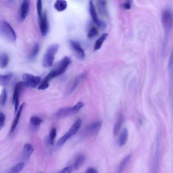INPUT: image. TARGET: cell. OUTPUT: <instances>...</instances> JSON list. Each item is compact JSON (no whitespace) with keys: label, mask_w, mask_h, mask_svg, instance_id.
Segmentation results:
<instances>
[{"label":"cell","mask_w":173,"mask_h":173,"mask_svg":"<svg viewBox=\"0 0 173 173\" xmlns=\"http://www.w3.org/2000/svg\"><path fill=\"white\" fill-rule=\"evenodd\" d=\"M74 168V165H72L64 168L60 173H72Z\"/></svg>","instance_id":"8d00e7d4"},{"label":"cell","mask_w":173,"mask_h":173,"mask_svg":"<svg viewBox=\"0 0 173 173\" xmlns=\"http://www.w3.org/2000/svg\"><path fill=\"white\" fill-rule=\"evenodd\" d=\"M40 50V46L38 43H36L28 56V58L30 60L34 59L37 56Z\"/></svg>","instance_id":"603a6c76"},{"label":"cell","mask_w":173,"mask_h":173,"mask_svg":"<svg viewBox=\"0 0 173 173\" xmlns=\"http://www.w3.org/2000/svg\"><path fill=\"white\" fill-rule=\"evenodd\" d=\"M49 82H47L43 80L41 82V83L39 86L38 89L39 90H45L47 89L49 86Z\"/></svg>","instance_id":"d590c367"},{"label":"cell","mask_w":173,"mask_h":173,"mask_svg":"<svg viewBox=\"0 0 173 173\" xmlns=\"http://www.w3.org/2000/svg\"><path fill=\"white\" fill-rule=\"evenodd\" d=\"M54 6L57 11L62 12L66 9L67 3L64 0H57Z\"/></svg>","instance_id":"e0dca14e"},{"label":"cell","mask_w":173,"mask_h":173,"mask_svg":"<svg viewBox=\"0 0 173 173\" xmlns=\"http://www.w3.org/2000/svg\"><path fill=\"white\" fill-rule=\"evenodd\" d=\"M86 173H97V172L95 168L90 167L86 171Z\"/></svg>","instance_id":"ab89813d"},{"label":"cell","mask_w":173,"mask_h":173,"mask_svg":"<svg viewBox=\"0 0 173 173\" xmlns=\"http://www.w3.org/2000/svg\"><path fill=\"white\" fill-rule=\"evenodd\" d=\"M70 44L72 49L79 59H83L85 57L84 50L78 41L74 40L70 41Z\"/></svg>","instance_id":"52a82bcc"},{"label":"cell","mask_w":173,"mask_h":173,"mask_svg":"<svg viewBox=\"0 0 173 173\" xmlns=\"http://www.w3.org/2000/svg\"><path fill=\"white\" fill-rule=\"evenodd\" d=\"M59 46L54 44L50 45L47 50L43 60V65L45 67L52 66L55 60V56L58 51Z\"/></svg>","instance_id":"7a4b0ae2"},{"label":"cell","mask_w":173,"mask_h":173,"mask_svg":"<svg viewBox=\"0 0 173 173\" xmlns=\"http://www.w3.org/2000/svg\"><path fill=\"white\" fill-rule=\"evenodd\" d=\"M28 87L27 84L24 82H20L17 83L14 92L12 99V103L16 98H19L20 93L24 88Z\"/></svg>","instance_id":"ba28073f"},{"label":"cell","mask_w":173,"mask_h":173,"mask_svg":"<svg viewBox=\"0 0 173 173\" xmlns=\"http://www.w3.org/2000/svg\"><path fill=\"white\" fill-rule=\"evenodd\" d=\"M131 1H127L124 3L123 8L126 10H129L131 8Z\"/></svg>","instance_id":"f35d334b"},{"label":"cell","mask_w":173,"mask_h":173,"mask_svg":"<svg viewBox=\"0 0 173 173\" xmlns=\"http://www.w3.org/2000/svg\"><path fill=\"white\" fill-rule=\"evenodd\" d=\"M56 136V129L55 128H53L50 132L49 138V142L51 145H53L55 143Z\"/></svg>","instance_id":"83f0119b"},{"label":"cell","mask_w":173,"mask_h":173,"mask_svg":"<svg viewBox=\"0 0 173 173\" xmlns=\"http://www.w3.org/2000/svg\"><path fill=\"white\" fill-rule=\"evenodd\" d=\"M72 108H63L60 109L56 114V116L57 117H63L75 113Z\"/></svg>","instance_id":"5bb4252c"},{"label":"cell","mask_w":173,"mask_h":173,"mask_svg":"<svg viewBox=\"0 0 173 173\" xmlns=\"http://www.w3.org/2000/svg\"><path fill=\"white\" fill-rule=\"evenodd\" d=\"M6 116L2 112H0V131L3 129L5 124Z\"/></svg>","instance_id":"836d02e7"},{"label":"cell","mask_w":173,"mask_h":173,"mask_svg":"<svg viewBox=\"0 0 173 173\" xmlns=\"http://www.w3.org/2000/svg\"><path fill=\"white\" fill-rule=\"evenodd\" d=\"M37 9L39 19H40L42 15V3L41 0H39L37 2Z\"/></svg>","instance_id":"1f68e13d"},{"label":"cell","mask_w":173,"mask_h":173,"mask_svg":"<svg viewBox=\"0 0 173 173\" xmlns=\"http://www.w3.org/2000/svg\"><path fill=\"white\" fill-rule=\"evenodd\" d=\"M0 35L11 42L15 41L17 38L13 29L4 20H0Z\"/></svg>","instance_id":"6da1fadb"},{"label":"cell","mask_w":173,"mask_h":173,"mask_svg":"<svg viewBox=\"0 0 173 173\" xmlns=\"http://www.w3.org/2000/svg\"><path fill=\"white\" fill-rule=\"evenodd\" d=\"M9 57L7 54L4 52H0V68H6L9 63Z\"/></svg>","instance_id":"44dd1931"},{"label":"cell","mask_w":173,"mask_h":173,"mask_svg":"<svg viewBox=\"0 0 173 173\" xmlns=\"http://www.w3.org/2000/svg\"><path fill=\"white\" fill-rule=\"evenodd\" d=\"M101 121H97L90 124L87 128L88 132L90 133H95L99 131L102 127Z\"/></svg>","instance_id":"7c38bea8"},{"label":"cell","mask_w":173,"mask_h":173,"mask_svg":"<svg viewBox=\"0 0 173 173\" xmlns=\"http://www.w3.org/2000/svg\"><path fill=\"white\" fill-rule=\"evenodd\" d=\"M89 12L94 22L97 25L100 19L97 17L95 7L92 1H89Z\"/></svg>","instance_id":"2e32d148"},{"label":"cell","mask_w":173,"mask_h":173,"mask_svg":"<svg viewBox=\"0 0 173 173\" xmlns=\"http://www.w3.org/2000/svg\"><path fill=\"white\" fill-rule=\"evenodd\" d=\"M131 157V155L129 154L126 156L121 162L120 165V168L119 169V173H122L123 171L125 166L129 160L130 159Z\"/></svg>","instance_id":"f1b7e54d"},{"label":"cell","mask_w":173,"mask_h":173,"mask_svg":"<svg viewBox=\"0 0 173 173\" xmlns=\"http://www.w3.org/2000/svg\"><path fill=\"white\" fill-rule=\"evenodd\" d=\"M97 9L101 15L104 17L109 16L107 6V3L105 1H99L97 2Z\"/></svg>","instance_id":"30bf717a"},{"label":"cell","mask_w":173,"mask_h":173,"mask_svg":"<svg viewBox=\"0 0 173 173\" xmlns=\"http://www.w3.org/2000/svg\"><path fill=\"white\" fill-rule=\"evenodd\" d=\"M30 1H24L22 3L20 7V18L22 20H24L28 15L30 9Z\"/></svg>","instance_id":"9c48e42d"},{"label":"cell","mask_w":173,"mask_h":173,"mask_svg":"<svg viewBox=\"0 0 173 173\" xmlns=\"http://www.w3.org/2000/svg\"><path fill=\"white\" fill-rule=\"evenodd\" d=\"M107 23L105 21L99 20V23L97 24V26L102 29L104 30L107 27Z\"/></svg>","instance_id":"74e56055"},{"label":"cell","mask_w":173,"mask_h":173,"mask_svg":"<svg viewBox=\"0 0 173 173\" xmlns=\"http://www.w3.org/2000/svg\"><path fill=\"white\" fill-rule=\"evenodd\" d=\"M23 81L26 83L28 87L35 88L41 81V78L29 74H25L23 75Z\"/></svg>","instance_id":"277c9868"},{"label":"cell","mask_w":173,"mask_h":173,"mask_svg":"<svg viewBox=\"0 0 173 173\" xmlns=\"http://www.w3.org/2000/svg\"><path fill=\"white\" fill-rule=\"evenodd\" d=\"M82 124V120L80 119H78L72 126L68 133L70 137L74 136L77 133Z\"/></svg>","instance_id":"9a60e30c"},{"label":"cell","mask_w":173,"mask_h":173,"mask_svg":"<svg viewBox=\"0 0 173 173\" xmlns=\"http://www.w3.org/2000/svg\"><path fill=\"white\" fill-rule=\"evenodd\" d=\"M85 160V157L83 155H80L77 157L74 165V168L75 170H78L81 167Z\"/></svg>","instance_id":"d4e9b609"},{"label":"cell","mask_w":173,"mask_h":173,"mask_svg":"<svg viewBox=\"0 0 173 173\" xmlns=\"http://www.w3.org/2000/svg\"><path fill=\"white\" fill-rule=\"evenodd\" d=\"M71 62V60L69 57L66 56L61 60L55 69L53 70L57 77L63 74L66 70L68 66Z\"/></svg>","instance_id":"5b68a950"},{"label":"cell","mask_w":173,"mask_h":173,"mask_svg":"<svg viewBox=\"0 0 173 173\" xmlns=\"http://www.w3.org/2000/svg\"><path fill=\"white\" fill-rule=\"evenodd\" d=\"M25 103H23L20 106L19 108V110L18 111V112L16 115V117L14 120L13 123L12 125V127L11 128L10 135H11L13 132L15 131V130L17 127L18 123L20 117L21 116V115L22 111L23 110V108L25 106Z\"/></svg>","instance_id":"8fae6325"},{"label":"cell","mask_w":173,"mask_h":173,"mask_svg":"<svg viewBox=\"0 0 173 173\" xmlns=\"http://www.w3.org/2000/svg\"><path fill=\"white\" fill-rule=\"evenodd\" d=\"M108 36L109 35L108 34L104 33L97 40L95 43L94 51H97L101 48L103 42L106 40Z\"/></svg>","instance_id":"ac0fdd59"},{"label":"cell","mask_w":173,"mask_h":173,"mask_svg":"<svg viewBox=\"0 0 173 173\" xmlns=\"http://www.w3.org/2000/svg\"><path fill=\"white\" fill-rule=\"evenodd\" d=\"M23 163H20L14 166L8 172V173H18L23 170L24 167Z\"/></svg>","instance_id":"4316f807"},{"label":"cell","mask_w":173,"mask_h":173,"mask_svg":"<svg viewBox=\"0 0 173 173\" xmlns=\"http://www.w3.org/2000/svg\"><path fill=\"white\" fill-rule=\"evenodd\" d=\"M98 34V31L95 27H92L88 32L87 36L89 38H92L96 36Z\"/></svg>","instance_id":"4dcf8cb0"},{"label":"cell","mask_w":173,"mask_h":173,"mask_svg":"<svg viewBox=\"0 0 173 173\" xmlns=\"http://www.w3.org/2000/svg\"><path fill=\"white\" fill-rule=\"evenodd\" d=\"M124 120L123 117L122 115L119 116L118 120L115 124L113 129V134L115 136H117L121 127Z\"/></svg>","instance_id":"7402d4cb"},{"label":"cell","mask_w":173,"mask_h":173,"mask_svg":"<svg viewBox=\"0 0 173 173\" xmlns=\"http://www.w3.org/2000/svg\"><path fill=\"white\" fill-rule=\"evenodd\" d=\"M84 106V104L81 102H79L77 103L75 106L72 108V109L76 113L80 110L81 108L83 107Z\"/></svg>","instance_id":"e575fe53"},{"label":"cell","mask_w":173,"mask_h":173,"mask_svg":"<svg viewBox=\"0 0 173 173\" xmlns=\"http://www.w3.org/2000/svg\"><path fill=\"white\" fill-rule=\"evenodd\" d=\"M34 150V148L31 144H27L23 147V154L26 157H30L33 153Z\"/></svg>","instance_id":"cb8c5ba5"},{"label":"cell","mask_w":173,"mask_h":173,"mask_svg":"<svg viewBox=\"0 0 173 173\" xmlns=\"http://www.w3.org/2000/svg\"><path fill=\"white\" fill-rule=\"evenodd\" d=\"M70 137V136L68 132L65 135H64L58 141L57 144L59 146H62L67 141L68 138Z\"/></svg>","instance_id":"d6a6232c"},{"label":"cell","mask_w":173,"mask_h":173,"mask_svg":"<svg viewBox=\"0 0 173 173\" xmlns=\"http://www.w3.org/2000/svg\"><path fill=\"white\" fill-rule=\"evenodd\" d=\"M162 23L167 31L171 30L173 24V16L171 11L169 9L164 10L162 14Z\"/></svg>","instance_id":"3957f363"},{"label":"cell","mask_w":173,"mask_h":173,"mask_svg":"<svg viewBox=\"0 0 173 173\" xmlns=\"http://www.w3.org/2000/svg\"><path fill=\"white\" fill-rule=\"evenodd\" d=\"M39 20L41 33L43 36H45L48 34L49 30L47 15L46 12L43 13Z\"/></svg>","instance_id":"8992f818"},{"label":"cell","mask_w":173,"mask_h":173,"mask_svg":"<svg viewBox=\"0 0 173 173\" xmlns=\"http://www.w3.org/2000/svg\"><path fill=\"white\" fill-rule=\"evenodd\" d=\"M86 75V74H83L81 75L80 76H79L77 78L76 80L73 85V86H72V87L70 89V91H69L70 93H71L74 91V90L77 88V86H78V85L79 84V83H80V82L81 80L83 78L85 77Z\"/></svg>","instance_id":"f546056e"},{"label":"cell","mask_w":173,"mask_h":173,"mask_svg":"<svg viewBox=\"0 0 173 173\" xmlns=\"http://www.w3.org/2000/svg\"><path fill=\"white\" fill-rule=\"evenodd\" d=\"M128 137V129L125 128L122 131L119 139V144L120 146H123L125 145L127 141Z\"/></svg>","instance_id":"d6986e66"},{"label":"cell","mask_w":173,"mask_h":173,"mask_svg":"<svg viewBox=\"0 0 173 173\" xmlns=\"http://www.w3.org/2000/svg\"><path fill=\"white\" fill-rule=\"evenodd\" d=\"M7 92L6 90L3 88L2 91L1 95H0V103L2 106L6 105L7 100Z\"/></svg>","instance_id":"484cf974"},{"label":"cell","mask_w":173,"mask_h":173,"mask_svg":"<svg viewBox=\"0 0 173 173\" xmlns=\"http://www.w3.org/2000/svg\"><path fill=\"white\" fill-rule=\"evenodd\" d=\"M42 122L41 119L36 116H32L30 120V123L32 128L34 131H37Z\"/></svg>","instance_id":"4fadbf2b"},{"label":"cell","mask_w":173,"mask_h":173,"mask_svg":"<svg viewBox=\"0 0 173 173\" xmlns=\"http://www.w3.org/2000/svg\"><path fill=\"white\" fill-rule=\"evenodd\" d=\"M38 173H44L43 172H41Z\"/></svg>","instance_id":"60d3db41"},{"label":"cell","mask_w":173,"mask_h":173,"mask_svg":"<svg viewBox=\"0 0 173 173\" xmlns=\"http://www.w3.org/2000/svg\"><path fill=\"white\" fill-rule=\"evenodd\" d=\"M12 76L11 73L3 75H0V86H5L8 85Z\"/></svg>","instance_id":"ffe728a7"}]
</instances>
